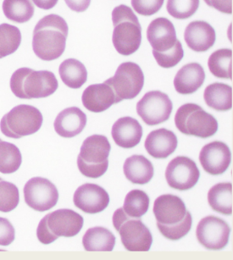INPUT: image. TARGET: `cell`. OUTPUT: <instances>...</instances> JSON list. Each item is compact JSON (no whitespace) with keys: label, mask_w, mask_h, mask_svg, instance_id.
Returning <instances> with one entry per match:
<instances>
[{"label":"cell","mask_w":233,"mask_h":260,"mask_svg":"<svg viewBox=\"0 0 233 260\" xmlns=\"http://www.w3.org/2000/svg\"><path fill=\"white\" fill-rule=\"evenodd\" d=\"M153 211L158 229L167 239H182L192 228V214L178 196L172 194L159 196L154 202Z\"/></svg>","instance_id":"obj_1"},{"label":"cell","mask_w":233,"mask_h":260,"mask_svg":"<svg viewBox=\"0 0 233 260\" xmlns=\"http://www.w3.org/2000/svg\"><path fill=\"white\" fill-rule=\"evenodd\" d=\"M68 25L61 16L51 14L38 22L34 31L32 49L39 59L52 61L64 54Z\"/></svg>","instance_id":"obj_2"},{"label":"cell","mask_w":233,"mask_h":260,"mask_svg":"<svg viewBox=\"0 0 233 260\" xmlns=\"http://www.w3.org/2000/svg\"><path fill=\"white\" fill-rule=\"evenodd\" d=\"M147 39L153 49L154 59L162 68H172L183 59L184 49L169 19L159 17L152 21L147 29Z\"/></svg>","instance_id":"obj_3"},{"label":"cell","mask_w":233,"mask_h":260,"mask_svg":"<svg viewBox=\"0 0 233 260\" xmlns=\"http://www.w3.org/2000/svg\"><path fill=\"white\" fill-rule=\"evenodd\" d=\"M58 87L59 82L55 75L49 71L21 68L14 72L11 79V91L22 100L49 97Z\"/></svg>","instance_id":"obj_4"},{"label":"cell","mask_w":233,"mask_h":260,"mask_svg":"<svg viewBox=\"0 0 233 260\" xmlns=\"http://www.w3.org/2000/svg\"><path fill=\"white\" fill-rule=\"evenodd\" d=\"M112 42L115 50L124 56L138 51L142 43V26L134 11L125 5L112 11Z\"/></svg>","instance_id":"obj_5"},{"label":"cell","mask_w":233,"mask_h":260,"mask_svg":"<svg viewBox=\"0 0 233 260\" xmlns=\"http://www.w3.org/2000/svg\"><path fill=\"white\" fill-rule=\"evenodd\" d=\"M84 219L72 209H57L49 213L39 222L37 237L44 245L54 242L59 237H73L83 227Z\"/></svg>","instance_id":"obj_6"},{"label":"cell","mask_w":233,"mask_h":260,"mask_svg":"<svg viewBox=\"0 0 233 260\" xmlns=\"http://www.w3.org/2000/svg\"><path fill=\"white\" fill-rule=\"evenodd\" d=\"M110 150L111 145L105 136L92 135L86 138L77 157L80 172L89 178H99L105 175L109 167Z\"/></svg>","instance_id":"obj_7"},{"label":"cell","mask_w":233,"mask_h":260,"mask_svg":"<svg viewBox=\"0 0 233 260\" xmlns=\"http://www.w3.org/2000/svg\"><path fill=\"white\" fill-rule=\"evenodd\" d=\"M112 221L126 250L130 252H148L150 250L153 236L140 218L129 216L122 208H120L113 214Z\"/></svg>","instance_id":"obj_8"},{"label":"cell","mask_w":233,"mask_h":260,"mask_svg":"<svg viewBox=\"0 0 233 260\" xmlns=\"http://www.w3.org/2000/svg\"><path fill=\"white\" fill-rule=\"evenodd\" d=\"M177 129L185 135L208 138L217 133V120L199 105L192 103L185 104L177 110L175 115Z\"/></svg>","instance_id":"obj_9"},{"label":"cell","mask_w":233,"mask_h":260,"mask_svg":"<svg viewBox=\"0 0 233 260\" xmlns=\"http://www.w3.org/2000/svg\"><path fill=\"white\" fill-rule=\"evenodd\" d=\"M43 121V115L36 107L17 105L4 115L0 122V130L7 138L19 139L39 132Z\"/></svg>","instance_id":"obj_10"},{"label":"cell","mask_w":233,"mask_h":260,"mask_svg":"<svg viewBox=\"0 0 233 260\" xmlns=\"http://www.w3.org/2000/svg\"><path fill=\"white\" fill-rule=\"evenodd\" d=\"M105 82L112 87L120 102L124 100H132L144 87V72L136 63L124 62L119 66L115 76Z\"/></svg>","instance_id":"obj_11"},{"label":"cell","mask_w":233,"mask_h":260,"mask_svg":"<svg viewBox=\"0 0 233 260\" xmlns=\"http://www.w3.org/2000/svg\"><path fill=\"white\" fill-rule=\"evenodd\" d=\"M173 110V104L167 93L151 91L144 94L137 105V113L144 123L156 125L169 120Z\"/></svg>","instance_id":"obj_12"},{"label":"cell","mask_w":233,"mask_h":260,"mask_svg":"<svg viewBox=\"0 0 233 260\" xmlns=\"http://www.w3.org/2000/svg\"><path fill=\"white\" fill-rule=\"evenodd\" d=\"M26 204L35 211H48L59 200V191L51 181L44 177L30 179L24 186Z\"/></svg>","instance_id":"obj_13"},{"label":"cell","mask_w":233,"mask_h":260,"mask_svg":"<svg viewBox=\"0 0 233 260\" xmlns=\"http://www.w3.org/2000/svg\"><path fill=\"white\" fill-rule=\"evenodd\" d=\"M200 171L194 161L188 157L177 156L167 166L165 179L172 188L187 191L196 186Z\"/></svg>","instance_id":"obj_14"},{"label":"cell","mask_w":233,"mask_h":260,"mask_svg":"<svg viewBox=\"0 0 233 260\" xmlns=\"http://www.w3.org/2000/svg\"><path fill=\"white\" fill-rule=\"evenodd\" d=\"M230 233L227 223L214 215L203 218L196 230L197 241L209 250H221L226 247Z\"/></svg>","instance_id":"obj_15"},{"label":"cell","mask_w":233,"mask_h":260,"mask_svg":"<svg viewBox=\"0 0 233 260\" xmlns=\"http://www.w3.org/2000/svg\"><path fill=\"white\" fill-rule=\"evenodd\" d=\"M199 161L207 173L212 176L221 175L229 168L231 162L230 148L219 141L208 143L200 151Z\"/></svg>","instance_id":"obj_16"},{"label":"cell","mask_w":233,"mask_h":260,"mask_svg":"<svg viewBox=\"0 0 233 260\" xmlns=\"http://www.w3.org/2000/svg\"><path fill=\"white\" fill-rule=\"evenodd\" d=\"M75 206L87 214L104 211L110 204V196L105 189L97 184L86 183L75 191Z\"/></svg>","instance_id":"obj_17"},{"label":"cell","mask_w":233,"mask_h":260,"mask_svg":"<svg viewBox=\"0 0 233 260\" xmlns=\"http://www.w3.org/2000/svg\"><path fill=\"white\" fill-rule=\"evenodd\" d=\"M82 104L91 112H104L113 105L120 103L112 87L106 82L90 85L82 93Z\"/></svg>","instance_id":"obj_18"},{"label":"cell","mask_w":233,"mask_h":260,"mask_svg":"<svg viewBox=\"0 0 233 260\" xmlns=\"http://www.w3.org/2000/svg\"><path fill=\"white\" fill-rule=\"evenodd\" d=\"M184 39L192 51L206 52L214 46L216 34L215 29L206 21H195L186 27Z\"/></svg>","instance_id":"obj_19"},{"label":"cell","mask_w":233,"mask_h":260,"mask_svg":"<svg viewBox=\"0 0 233 260\" xmlns=\"http://www.w3.org/2000/svg\"><path fill=\"white\" fill-rule=\"evenodd\" d=\"M111 135L116 145L123 148H132L141 142L143 127L139 120L125 116L115 121Z\"/></svg>","instance_id":"obj_20"},{"label":"cell","mask_w":233,"mask_h":260,"mask_svg":"<svg viewBox=\"0 0 233 260\" xmlns=\"http://www.w3.org/2000/svg\"><path fill=\"white\" fill-rule=\"evenodd\" d=\"M177 144V136L173 132L160 128L149 133L144 143V147L153 158H167L174 153Z\"/></svg>","instance_id":"obj_21"},{"label":"cell","mask_w":233,"mask_h":260,"mask_svg":"<svg viewBox=\"0 0 233 260\" xmlns=\"http://www.w3.org/2000/svg\"><path fill=\"white\" fill-rule=\"evenodd\" d=\"M87 125V115L77 107L67 108L57 115L54 130L62 138H74L82 133Z\"/></svg>","instance_id":"obj_22"},{"label":"cell","mask_w":233,"mask_h":260,"mask_svg":"<svg viewBox=\"0 0 233 260\" xmlns=\"http://www.w3.org/2000/svg\"><path fill=\"white\" fill-rule=\"evenodd\" d=\"M205 80V72L201 64L195 62L185 64L175 77V89L180 94H192L202 87Z\"/></svg>","instance_id":"obj_23"},{"label":"cell","mask_w":233,"mask_h":260,"mask_svg":"<svg viewBox=\"0 0 233 260\" xmlns=\"http://www.w3.org/2000/svg\"><path fill=\"white\" fill-rule=\"evenodd\" d=\"M123 171L128 181L139 185L149 183L154 174L151 161L144 155H132L126 158Z\"/></svg>","instance_id":"obj_24"},{"label":"cell","mask_w":233,"mask_h":260,"mask_svg":"<svg viewBox=\"0 0 233 260\" xmlns=\"http://www.w3.org/2000/svg\"><path fill=\"white\" fill-rule=\"evenodd\" d=\"M82 244L88 252H111L115 245V237L105 227H92L82 237Z\"/></svg>","instance_id":"obj_25"},{"label":"cell","mask_w":233,"mask_h":260,"mask_svg":"<svg viewBox=\"0 0 233 260\" xmlns=\"http://www.w3.org/2000/svg\"><path fill=\"white\" fill-rule=\"evenodd\" d=\"M204 99L213 110L228 111L232 108V87L222 82H215L205 88Z\"/></svg>","instance_id":"obj_26"},{"label":"cell","mask_w":233,"mask_h":260,"mask_svg":"<svg viewBox=\"0 0 233 260\" xmlns=\"http://www.w3.org/2000/svg\"><path fill=\"white\" fill-rule=\"evenodd\" d=\"M208 202L214 211L225 215L232 214V184L218 183L208 192Z\"/></svg>","instance_id":"obj_27"},{"label":"cell","mask_w":233,"mask_h":260,"mask_svg":"<svg viewBox=\"0 0 233 260\" xmlns=\"http://www.w3.org/2000/svg\"><path fill=\"white\" fill-rule=\"evenodd\" d=\"M62 82L72 89H78L86 83L87 71L82 62L76 59H65L59 68Z\"/></svg>","instance_id":"obj_28"},{"label":"cell","mask_w":233,"mask_h":260,"mask_svg":"<svg viewBox=\"0 0 233 260\" xmlns=\"http://www.w3.org/2000/svg\"><path fill=\"white\" fill-rule=\"evenodd\" d=\"M213 76L222 79H232V50L220 49L214 52L208 60Z\"/></svg>","instance_id":"obj_29"},{"label":"cell","mask_w":233,"mask_h":260,"mask_svg":"<svg viewBox=\"0 0 233 260\" xmlns=\"http://www.w3.org/2000/svg\"><path fill=\"white\" fill-rule=\"evenodd\" d=\"M3 11L10 21L25 23L32 18L34 6L31 0H5Z\"/></svg>","instance_id":"obj_30"},{"label":"cell","mask_w":233,"mask_h":260,"mask_svg":"<svg viewBox=\"0 0 233 260\" xmlns=\"http://www.w3.org/2000/svg\"><path fill=\"white\" fill-rule=\"evenodd\" d=\"M22 163L21 151L13 143L0 140V172L15 173Z\"/></svg>","instance_id":"obj_31"},{"label":"cell","mask_w":233,"mask_h":260,"mask_svg":"<svg viewBox=\"0 0 233 260\" xmlns=\"http://www.w3.org/2000/svg\"><path fill=\"white\" fill-rule=\"evenodd\" d=\"M21 43V34L18 27L10 24L0 25V59L14 54Z\"/></svg>","instance_id":"obj_32"},{"label":"cell","mask_w":233,"mask_h":260,"mask_svg":"<svg viewBox=\"0 0 233 260\" xmlns=\"http://www.w3.org/2000/svg\"><path fill=\"white\" fill-rule=\"evenodd\" d=\"M149 203L150 200L145 191L135 189L126 195L122 209L129 216L141 218L149 210Z\"/></svg>","instance_id":"obj_33"},{"label":"cell","mask_w":233,"mask_h":260,"mask_svg":"<svg viewBox=\"0 0 233 260\" xmlns=\"http://www.w3.org/2000/svg\"><path fill=\"white\" fill-rule=\"evenodd\" d=\"M19 189L15 184L0 177V212L9 213L18 206Z\"/></svg>","instance_id":"obj_34"},{"label":"cell","mask_w":233,"mask_h":260,"mask_svg":"<svg viewBox=\"0 0 233 260\" xmlns=\"http://www.w3.org/2000/svg\"><path fill=\"white\" fill-rule=\"evenodd\" d=\"M199 7V0H168L169 15L177 20H186L193 16Z\"/></svg>","instance_id":"obj_35"},{"label":"cell","mask_w":233,"mask_h":260,"mask_svg":"<svg viewBox=\"0 0 233 260\" xmlns=\"http://www.w3.org/2000/svg\"><path fill=\"white\" fill-rule=\"evenodd\" d=\"M164 0H131V6L137 13L144 16H151L160 11Z\"/></svg>","instance_id":"obj_36"},{"label":"cell","mask_w":233,"mask_h":260,"mask_svg":"<svg viewBox=\"0 0 233 260\" xmlns=\"http://www.w3.org/2000/svg\"><path fill=\"white\" fill-rule=\"evenodd\" d=\"M15 228L9 219L0 217V246H9L15 241Z\"/></svg>","instance_id":"obj_37"},{"label":"cell","mask_w":233,"mask_h":260,"mask_svg":"<svg viewBox=\"0 0 233 260\" xmlns=\"http://www.w3.org/2000/svg\"><path fill=\"white\" fill-rule=\"evenodd\" d=\"M208 6L226 15L232 14V0H204Z\"/></svg>","instance_id":"obj_38"},{"label":"cell","mask_w":233,"mask_h":260,"mask_svg":"<svg viewBox=\"0 0 233 260\" xmlns=\"http://www.w3.org/2000/svg\"><path fill=\"white\" fill-rule=\"evenodd\" d=\"M64 2L72 11L81 13L89 8L91 0H64Z\"/></svg>","instance_id":"obj_39"},{"label":"cell","mask_w":233,"mask_h":260,"mask_svg":"<svg viewBox=\"0 0 233 260\" xmlns=\"http://www.w3.org/2000/svg\"><path fill=\"white\" fill-rule=\"evenodd\" d=\"M39 8L43 10H50L56 6L59 0H32Z\"/></svg>","instance_id":"obj_40"},{"label":"cell","mask_w":233,"mask_h":260,"mask_svg":"<svg viewBox=\"0 0 233 260\" xmlns=\"http://www.w3.org/2000/svg\"><path fill=\"white\" fill-rule=\"evenodd\" d=\"M0 140H1V139H0Z\"/></svg>","instance_id":"obj_41"}]
</instances>
